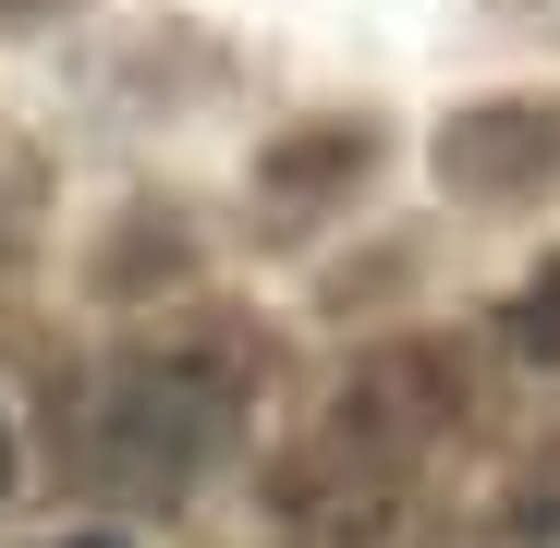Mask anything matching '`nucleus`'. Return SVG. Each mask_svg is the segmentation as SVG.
I'll return each mask as SVG.
<instances>
[{
  "label": "nucleus",
  "mask_w": 560,
  "mask_h": 548,
  "mask_svg": "<svg viewBox=\"0 0 560 548\" xmlns=\"http://www.w3.org/2000/svg\"><path fill=\"white\" fill-rule=\"evenodd\" d=\"M0 488H13V427H0Z\"/></svg>",
  "instance_id": "nucleus-1"
},
{
  "label": "nucleus",
  "mask_w": 560,
  "mask_h": 548,
  "mask_svg": "<svg viewBox=\"0 0 560 548\" xmlns=\"http://www.w3.org/2000/svg\"><path fill=\"white\" fill-rule=\"evenodd\" d=\"M61 548H122V536H61Z\"/></svg>",
  "instance_id": "nucleus-2"
}]
</instances>
